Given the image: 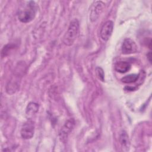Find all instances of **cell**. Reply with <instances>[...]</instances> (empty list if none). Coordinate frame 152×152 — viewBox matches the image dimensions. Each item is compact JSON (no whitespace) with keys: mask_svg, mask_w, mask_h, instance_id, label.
I'll return each mask as SVG.
<instances>
[{"mask_svg":"<svg viewBox=\"0 0 152 152\" xmlns=\"http://www.w3.org/2000/svg\"><path fill=\"white\" fill-rule=\"evenodd\" d=\"M37 11V7L33 1L27 2V4L22 6L18 10L17 17L18 20L24 23H27L34 20Z\"/></svg>","mask_w":152,"mask_h":152,"instance_id":"6da1fadb","label":"cell"},{"mask_svg":"<svg viewBox=\"0 0 152 152\" xmlns=\"http://www.w3.org/2000/svg\"><path fill=\"white\" fill-rule=\"evenodd\" d=\"M80 24L77 19H73L69 23L67 31L62 38L63 43L68 46H71L77 39L79 33Z\"/></svg>","mask_w":152,"mask_h":152,"instance_id":"7a4b0ae2","label":"cell"},{"mask_svg":"<svg viewBox=\"0 0 152 152\" xmlns=\"http://www.w3.org/2000/svg\"><path fill=\"white\" fill-rule=\"evenodd\" d=\"M75 121L72 118L67 120L65 122L59 132V137L61 142L63 143H65L66 142L68 135L73 129Z\"/></svg>","mask_w":152,"mask_h":152,"instance_id":"3957f363","label":"cell"},{"mask_svg":"<svg viewBox=\"0 0 152 152\" xmlns=\"http://www.w3.org/2000/svg\"><path fill=\"white\" fill-rule=\"evenodd\" d=\"M105 7V4L100 1H94L90 8V20L94 22L97 20L102 12H103Z\"/></svg>","mask_w":152,"mask_h":152,"instance_id":"277c9868","label":"cell"},{"mask_svg":"<svg viewBox=\"0 0 152 152\" xmlns=\"http://www.w3.org/2000/svg\"><path fill=\"white\" fill-rule=\"evenodd\" d=\"M34 132V124L31 120L27 121L22 126L20 134L23 139L28 140L33 137Z\"/></svg>","mask_w":152,"mask_h":152,"instance_id":"5b68a950","label":"cell"},{"mask_svg":"<svg viewBox=\"0 0 152 152\" xmlns=\"http://www.w3.org/2000/svg\"><path fill=\"white\" fill-rule=\"evenodd\" d=\"M113 30V23L110 20H108L106 21L101 28V30H100L101 38L104 41L108 40L112 35Z\"/></svg>","mask_w":152,"mask_h":152,"instance_id":"8992f818","label":"cell"},{"mask_svg":"<svg viewBox=\"0 0 152 152\" xmlns=\"http://www.w3.org/2000/svg\"><path fill=\"white\" fill-rule=\"evenodd\" d=\"M122 52L124 55L135 53L137 51V46L135 43L131 39H125L122 45Z\"/></svg>","mask_w":152,"mask_h":152,"instance_id":"52a82bcc","label":"cell"},{"mask_svg":"<svg viewBox=\"0 0 152 152\" xmlns=\"http://www.w3.org/2000/svg\"><path fill=\"white\" fill-rule=\"evenodd\" d=\"M131 64L126 61H118L115 64V69L120 73H125L131 68Z\"/></svg>","mask_w":152,"mask_h":152,"instance_id":"ba28073f","label":"cell"},{"mask_svg":"<svg viewBox=\"0 0 152 152\" xmlns=\"http://www.w3.org/2000/svg\"><path fill=\"white\" fill-rule=\"evenodd\" d=\"M119 141L123 148L128 150L129 147V140L127 133L125 131H122L119 135Z\"/></svg>","mask_w":152,"mask_h":152,"instance_id":"9c48e42d","label":"cell"},{"mask_svg":"<svg viewBox=\"0 0 152 152\" xmlns=\"http://www.w3.org/2000/svg\"><path fill=\"white\" fill-rule=\"evenodd\" d=\"M39 109V105L35 102H30L27 106L26 113L28 116H31L36 114Z\"/></svg>","mask_w":152,"mask_h":152,"instance_id":"30bf717a","label":"cell"},{"mask_svg":"<svg viewBox=\"0 0 152 152\" xmlns=\"http://www.w3.org/2000/svg\"><path fill=\"white\" fill-rule=\"evenodd\" d=\"M138 77H139L138 74H129V75H126L125 77H124L121 79V81H122V83H126V84L132 83L136 82L137 81Z\"/></svg>","mask_w":152,"mask_h":152,"instance_id":"8fae6325","label":"cell"},{"mask_svg":"<svg viewBox=\"0 0 152 152\" xmlns=\"http://www.w3.org/2000/svg\"><path fill=\"white\" fill-rule=\"evenodd\" d=\"M96 72L97 76L99 78V79L100 80L104 82V71H103V69L100 67H97L96 68Z\"/></svg>","mask_w":152,"mask_h":152,"instance_id":"7c38bea8","label":"cell"},{"mask_svg":"<svg viewBox=\"0 0 152 152\" xmlns=\"http://www.w3.org/2000/svg\"><path fill=\"white\" fill-rule=\"evenodd\" d=\"M147 59H148V61L151 63V51H150L148 53H147Z\"/></svg>","mask_w":152,"mask_h":152,"instance_id":"4fadbf2b","label":"cell"}]
</instances>
